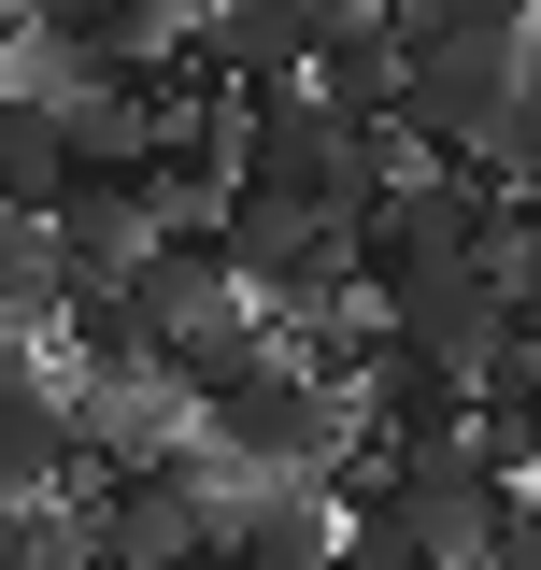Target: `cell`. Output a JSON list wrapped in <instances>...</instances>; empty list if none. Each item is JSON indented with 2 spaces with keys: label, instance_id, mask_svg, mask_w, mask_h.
<instances>
[{
  "label": "cell",
  "instance_id": "6da1fadb",
  "mask_svg": "<svg viewBox=\"0 0 541 570\" xmlns=\"http://www.w3.org/2000/svg\"><path fill=\"white\" fill-rule=\"evenodd\" d=\"M513 471L484 456L471 428L385 442L371 471H342V570H484L513 528Z\"/></svg>",
  "mask_w": 541,
  "mask_h": 570
},
{
  "label": "cell",
  "instance_id": "7a4b0ae2",
  "mask_svg": "<svg viewBox=\"0 0 541 570\" xmlns=\"http://www.w3.org/2000/svg\"><path fill=\"white\" fill-rule=\"evenodd\" d=\"M385 171H400V115H342L328 86H243L228 100V200H257V214H342L356 228V200Z\"/></svg>",
  "mask_w": 541,
  "mask_h": 570
},
{
  "label": "cell",
  "instance_id": "3957f363",
  "mask_svg": "<svg viewBox=\"0 0 541 570\" xmlns=\"http://www.w3.org/2000/svg\"><path fill=\"white\" fill-rule=\"evenodd\" d=\"M499 243H513V186H499V171H456V157H427V171L400 157V171L356 200V285H371V299L484 272Z\"/></svg>",
  "mask_w": 541,
  "mask_h": 570
},
{
  "label": "cell",
  "instance_id": "277c9868",
  "mask_svg": "<svg viewBox=\"0 0 541 570\" xmlns=\"http://www.w3.org/2000/svg\"><path fill=\"white\" fill-rule=\"evenodd\" d=\"M228 499H243V471L186 428L171 456L86 471V542H100V570H171V557H214L228 542Z\"/></svg>",
  "mask_w": 541,
  "mask_h": 570
},
{
  "label": "cell",
  "instance_id": "5b68a950",
  "mask_svg": "<svg viewBox=\"0 0 541 570\" xmlns=\"http://www.w3.org/2000/svg\"><path fill=\"white\" fill-rule=\"evenodd\" d=\"M200 442L228 471H356V400H342L299 343H270L257 371H228L200 400Z\"/></svg>",
  "mask_w": 541,
  "mask_h": 570
},
{
  "label": "cell",
  "instance_id": "8992f818",
  "mask_svg": "<svg viewBox=\"0 0 541 570\" xmlns=\"http://www.w3.org/2000/svg\"><path fill=\"white\" fill-rule=\"evenodd\" d=\"M513 71H528V43H456V29H413V58H400V142H413V157L484 171V157H499V115H513Z\"/></svg>",
  "mask_w": 541,
  "mask_h": 570
},
{
  "label": "cell",
  "instance_id": "52a82bcc",
  "mask_svg": "<svg viewBox=\"0 0 541 570\" xmlns=\"http://www.w3.org/2000/svg\"><path fill=\"white\" fill-rule=\"evenodd\" d=\"M228 257H243V299L270 328H314L328 299H356V228L342 214H257L228 200Z\"/></svg>",
  "mask_w": 541,
  "mask_h": 570
},
{
  "label": "cell",
  "instance_id": "ba28073f",
  "mask_svg": "<svg viewBox=\"0 0 541 570\" xmlns=\"http://www.w3.org/2000/svg\"><path fill=\"white\" fill-rule=\"evenodd\" d=\"M43 228H58V272L71 285H129L142 272V243L171 228V200H157V171H115V157H71V186L43 200Z\"/></svg>",
  "mask_w": 541,
  "mask_h": 570
},
{
  "label": "cell",
  "instance_id": "9c48e42d",
  "mask_svg": "<svg viewBox=\"0 0 541 570\" xmlns=\"http://www.w3.org/2000/svg\"><path fill=\"white\" fill-rule=\"evenodd\" d=\"M0 485H14V499H58V485H86V414H71V356H43V343H0Z\"/></svg>",
  "mask_w": 541,
  "mask_h": 570
},
{
  "label": "cell",
  "instance_id": "30bf717a",
  "mask_svg": "<svg viewBox=\"0 0 541 570\" xmlns=\"http://www.w3.org/2000/svg\"><path fill=\"white\" fill-rule=\"evenodd\" d=\"M129 299L157 314V343H186V328H214V314H243V257H228V214H171V228L142 243Z\"/></svg>",
  "mask_w": 541,
  "mask_h": 570
},
{
  "label": "cell",
  "instance_id": "8fae6325",
  "mask_svg": "<svg viewBox=\"0 0 541 570\" xmlns=\"http://www.w3.org/2000/svg\"><path fill=\"white\" fill-rule=\"evenodd\" d=\"M400 58H413L400 0H328V43H314L299 86H328L342 115H400Z\"/></svg>",
  "mask_w": 541,
  "mask_h": 570
},
{
  "label": "cell",
  "instance_id": "7c38bea8",
  "mask_svg": "<svg viewBox=\"0 0 541 570\" xmlns=\"http://www.w3.org/2000/svg\"><path fill=\"white\" fill-rule=\"evenodd\" d=\"M200 0H29V58H129V43H171Z\"/></svg>",
  "mask_w": 541,
  "mask_h": 570
},
{
  "label": "cell",
  "instance_id": "4fadbf2b",
  "mask_svg": "<svg viewBox=\"0 0 541 570\" xmlns=\"http://www.w3.org/2000/svg\"><path fill=\"white\" fill-rule=\"evenodd\" d=\"M58 186H71V129H58V100L0 71V214H43Z\"/></svg>",
  "mask_w": 541,
  "mask_h": 570
},
{
  "label": "cell",
  "instance_id": "5bb4252c",
  "mask_svg": "<svg viewBox=\"0 0 541 570\" xmlns=\"http://www.w3.org/2000/svg\"><path fill=\"white\" fill-rule=\"evenodd\" d=\"M58 299H71L58 228L43 214H0V343H58Z\"/></svg>",
  "mask_w": 541,
  "mask_h": 570
},
{
  "label": "cell",
  "instance_id": "9a60e30c",
  "mask_svg": "<svg viewBox=\"0 0 541 570\" xmlns=\"http://www.w3.org/2000/svg\"><path fill=\"white\" fill-rule=\"evenodd\" d=\"M484 171H499L513 200L541 186V29H528V71H513V115H499V157H484Z\"/></svg>",
  "mask_w": 541,
  "mask_h": 570
},
{
  "label": "cell",
  "instance_id": "2e32d148",
  "mask_svg": "<svg viewBox=\"0 0 541 570\" xmlns=\"http://www.w3.org/2000/svg\"><path fill=\"white\" fill-rule=\"evenodd\" d=\"M400 29H456V43H528L541 0H400Z\"/></svg>",
  "mask_w": 541,
  "mask_h": 570
},
{
  "label": "cell",
  "instance_id": "e0dca14e",
  "mask_svg": "<svg viewBox=\"0 0 541 570\" xmlns=\"http://www.w3.org/2000/svg\"><path fill=\"white\" fill-rule=\"evenodd\" d=\"M171 570H228V557H171Z\"/></svg>",
  "mask_w": 541,
  "mask_h": 570
},
{
  "label": "cell",
  "instance_id": "ac0fdd59",
  "mask_svg": "<svg viewBox=\"0 0 541 570\" xmlns=\"http://www.w3.org/2000/svg\"><path fill=\"white\" fill-rule=\"evenodd\" d=\"M0 528H14V485H0Z\"/></svg>",
  "mask_w": 541,
  "mask_h": 570
}]
</instances>
